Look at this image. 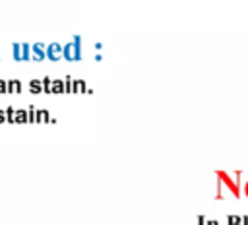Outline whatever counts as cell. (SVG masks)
<instances>
[{"label":"cell","instance_id":"cell-17","mask_svg":"<svg viewBox=\"0 0 248 225\" xmlns=\"http://www.w3.org/2000/svg\"><path fill=\"white\" fill-rule=\"evenodd\" d=\"M227 225H240V215H234V213L227 215Z\"/></svg>","mask_w":248,"mask_h":225},{"label":"cell","instance_id":"cell-2","mask_svg":"<svg viewBox=\"0 0 248 225\" xmlns=\"http://www.w3.org/2000/svg\"><path fill=\"white\" fill-rule=\"evenodd\" d=\"M215 175H217V178L221 180V184H225V186L231 190V194H232L234 198H240L242 190H240V184H236V180H234L232 175H229V173H225V171H215Z\"/></svg>","mask_w":248,"mask_h":225},{"label":"cell","instance_id":"cell-5","mask_svg":"<svg viewBox=\"0 0 248 225\" xmlns=\"http://www.w3.org/2000/svg\"><path fill=\"white\" fill-rule=\"evenodd\" d=\"M8 93H12V95L23 93V83L19 80H8Z\"/></svg>","mask_w":248,"mask_h":225},{"label":"cell","instance_id":"cell-24","mask_svg":"<svg viewBox=\"0 0 248 225\" xmlns=\"http://www.w3.org/2000/svg\"><path fill=\"white\" fill-rule=\"evenodd\" d=\"M240 225H248V215H240Z\"/></svg>","mask_w":248,"mask_h":225},{"label":"cell","instance_id":"cell-15","mask_svg":"<svg viewBox=\"0 0 248 225\" xmlns=\"http://www.w3.org/2000/svg\"><path fill=\"white\" fill-rule=\"evenodd\" d=\"M72 89H74V78L66 76L64 78V93H72Z\"/></svg>","mask_w":248,"mask_h":225},{"label":"cell","instance_id":"cell-10","mask_svg":"<svg viewBox=\"0 0 248 225\" xmlns=\"http://www.w3.org/2000/svg\"><path fill=\"white\" fill-rule=\"evenodd\" d=\"M21 58L23 62L31 60V43H21Z\"/></svg>","mask_w":248,"mask_h":225},{"label":"cell","instance_id":"cell-12","mask_svg":"<svg viewBox=\"0 0 248 225\" xmlns=\"http://www.w3.org/2000/svg\"><path fill=\"white\" fill-rule=\"evenodd\" d=\"M85 89H87V85H85L83 80H74V89H72V93H85Z\"/></svg>","mask_w":248,"mask_h":225},{"label":"cell","instance_id":"cell-13","mask_svg":"<svg viewBox=\"0 0 248 225\" xmlns=\"http://www.w3.org/2000/svg\"><path fill=\"white\" fill-rule=\"evenodd\" d=\"M52 93H64V80H52Z\"/></svg>","mask_w":248,"mask_h":225},{"label":"cell","instance_id":"cell-23","mask_svg":"<svg viewBox=\"0 0 248 225\" xmlns=\"http://www.w3.org/2000/svg\"><path fill=\"white\" fill-rule=\"evenodd\" d=\"M93 60H95V62H101V60H103V54H101V52H95Z\"/></svg>","mask_w":248,"mask_h":225},{"label":"cell","instance_id":"cell-21","mask_svg":"<svg viewBox=\"0 0 248 225\" xmlns=\"http://www.w3.org/2000/svg\"><path fill=\"white\" fill-rule=\"evenodd\" d=\"M6 122V112H4V109H0V124H4Z\"/></svg>","mask_w":248,"mask_h":225},{"label":"cell","instance_id":"cell-7","mask_svg":"<svg viewBox=\"0 0 248 225\" xmlns=\"http://www.w3.org/2000/svg\"><path fill=\"white\" fill-rule=\"evenodd\" d=\"M12 58L16 62H23V58H21V43H12Z\"/></svg>","mask_w":248,"mask_h":225},{"label":"cell","instance_id":"cell-18","mask_svg":"<svg viewBox=\"0 0 248 225\" xmlns=\"http://www.w3.org/2000/svg\"><path fill=\"white\" fill-rule=\"evenodd\" d=\"M8 93V81L6 80H0V95Z\"/></svg>","mask_w":248,"mask_h":225},{"label":"cell","instance_id":"cell-9","mask_svg":"<svg viewBox=\"0 0 248 225\" xmlns=\"http://www.w3.org/2000/svg\"><path fill=\"white\" fill-rule=\"evenodd\" d=\"M16 124H27V109H16Z\"/></svg>","mask_w":248,"mask_h":225},{"label":"cell","instance_id":"cell-4","mask_svg":"<svg viewBox=\"0 0 248 225\" xmlns=\"http://www.w3.org/2000/svg\"><path fill=\"white\" fill-rule=\"evenodd\" d=\"M46 60L50 62H58L62 60V43H48L46 45Z\"/></svg>","mask_w":248,"mask_h":225},{"label":"cell","instance_id":"cell-20","mask_svg":"<svg viewBox=\"0 0 248 225\" xmlns=\"http://www.w3.org/2000/svg\"><path fill=\"white\" fill-rule=\"evenodd\" d=\"M205 221H207L205 215H198V225H205Z\"/></svg>","mask_w":248,"mask_h":225},{"label":"cell","instance_id":"cell-8","mask_svg":"<svg viewBox=\"0 0 248 225\" xmlns=\"http://www.w3.org/2000/svg\"><path fill=\"white\" fill-rule=\"evenodd\" d=\"M29 91L31 93H43V80H31L29 81Z\"/></svg>","mask_w":248,"mask_h":225},{"label":"cell","instance_id":"cell-25","mask_svg":"<svg viewBox=\"0 0 248 225\" xmlns=\"http://www.w3.org/2000/svg\"><path fill=\"white\" fill-rule=\"evenodd\" d=\"M205 225H219V221H217V219H207Z\"/></svg>","mask_w":248,"mask_h":225},{"label":"cell","instance_id":"cell-26","mask_svg":"<svg viewBox=\"0 0 248 225\" xmlns=\"http://www.w3.org/2000/svg\"><path fill=\"white\" fill-rule=\"evenodd\" d=\"M0 60H2V54H0Z\"/></svg>","mask_w":248,"mask_h":225},{"label":"cell","instance_id":"cell-1","mask_svg":"<svg viewBox=\"0 0 248 225\" xmlns=\"http://www.w3.org/2000/svg\"><path fill=\"white\" fill-rule=\"evenodd\" d=\"M81 35H74L72 41L64 43L62 45V60L66 62H79L83 58V52H81Z\"/></svg>","mask_w":248,"mask_h":225},{"label":"cell","instance_id":"cell-3","mask_svg":"<svg viewBox=\"0 0 248 225\" xmlns=\"http://www.w3.org/2000/svg\"><path fill=\"white\" fill-rule=\"evenodd\" d=\"M31 60L33 62L46 60V45L45 43H31Z\"/></svg>","mask_w":248,"mask_h":225},{"label":"cell","instance_id":"cell-11","mask_svg":"<svg viewBox=\"0 0 248 225\" xmlns=\"http://www.w3.org/2000/svg\"><path fill=\"white\" fill-rule=\"evenodd\" d=\"M4 112H6V122L16 124V109H14L12 105H8V107L4 109Z\"/></svg>","mask_w":248,"mask_h":225},{"label":"cell","instance_id":"cell-6","mask_svg":"<svg viewBox=\"0 0 248 225\" xmlns=\"http://www.w3.org/2000/svg\"><path fill=\"white\" fill-rule=\"evenodd\" d=\"M41 122H50V112L46 109H37L35 111V124H41Z\"/></svg>","mask_w":248,"mask_h":225},{"label":"cell","instance_id":"cell-19","mask_svg":"<svg viewBox=\"0 0 248 225\" xmlns=\"http://www.w3.org/2000/svg\"><path fill=\"white\" fill-rule=\"evenodd\" d=\"M93 48H95V50H103V43H101V41H95V43H93Z\"/></svg>","mask_w":248,"mask_h":225},{"label":"cell","instance_id":"cell-16","mask_svg":"<svg viewBox=\"0 0 248 225\" xmlns=\"http://www.w3.org/2000/svg\"><path fill=\"white\" fill-rule=\"evenodd\" d=\"M35 111H37L35 105H29L27 107V124H35Z\"/></svg>","mask_w":248,"mask_h":225},{"label":"cell","instance_id":"cell-22","mask_svg":"<svg viewBox=\"0 0 248 225\" xmlns=\"http://www.w3.org/2000/svg\"><path fill=\"white\" fill-rule=\"evenodd\" d=\"M242 194H244V196L248 198V180H246V182L242 184Z\"/></svg>","mask_w":248,"mask_h":225},{"label":"cell","instance_id":"cell-14","mask_svg":"<svg viewBox=\"0 0 248 225\" xmlns=\"http://www.w3.org/2000/svg\"><path fill=\"white\" fill-rule=\"evenodd\" d=\"M43 91L48 93V95L52 93V78H48V76L43 78Z\"/></svg>","mask_w":248,"mask_h":225}]
</instances>
